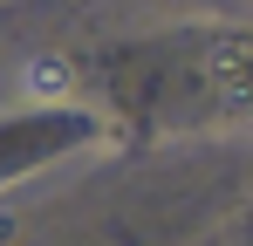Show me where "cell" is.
Here are the masks:
<instances>
[{
  "label": "cell",
  "instance_id": "obj_1",
  "mask_svg": "<svg viewBox=\"0 0 253 246\" xmlns=\"http://www.w3.org/2000/svg\"><path fill=\"white\" fill-rule=\"evenodd\" d=\"M28 96H69V69L62 62H35L28 69Z\"/></svg>",
  "mask_w": 253,
  "mask_h": 246
}]
</instances>
